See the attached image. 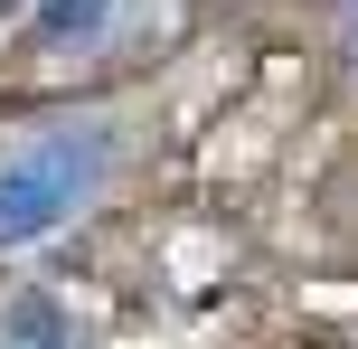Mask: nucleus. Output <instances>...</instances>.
<instances>
[{"label":"nucleus","instance_id":"obj_4","mask_svg":"<svg viewBox=\"0 0 358 349\" xmlns=\"http://www.w3.org/2000/svg\"><path fill=\"white\" fill-rule=\"evenodd\" d=\"M0 10H38V0H0Z\"/></svg>","mask_w":358,"mask_h":349},{"label":"nucleus","instance_id":"obj_3","mask_svg":"<svg viewBox=\"0 0 358 349\" xmlns=\"http://www.w3.org/2000/svg\"><path fill=\"white\" fill-rule=\"evenodd\" d=\"M123 19H132V0H38V10H29V38L48 57H85V48H104Z\"/></svg>","mask_w":358,"mask_h":349},{"label":"nucleus","instance_id":"obj_2","mask_svg":"<svg viewBox=\"0 0 358 349\" xmlns=\"http://www.w3.org/2000/svg\"><path fill=\"white\" fill-rule=\"evenodd\" d=\"M0 349H85V312L48 283H19L0 302Z\"/></svg>","mask_w":358,"mask_h":349},{"label":"nucleus","instance_id":"obj_1","mask_svg":"<svg viewBox=\"0 0 358 349\" xmlns=\"http://www.w3.org/2000/svg\"><path fill=\"white\" fill-rule=\"evenodd\" d=\"M104 180H113V132L104 123H66V132H48V142L10 151V161H0V245L57 236L76 208H94Z\"/></svg>","mask_w":358,"mask_h":349}]
</instances>
